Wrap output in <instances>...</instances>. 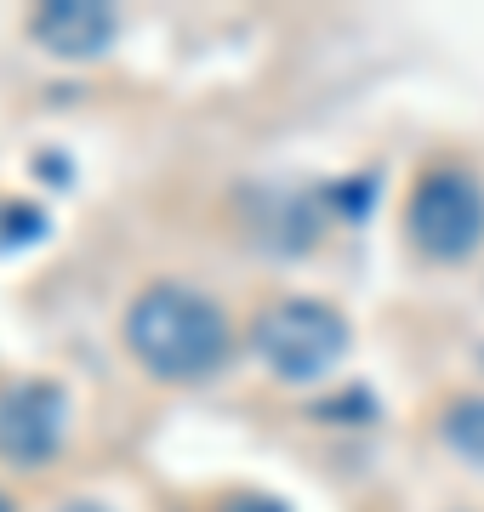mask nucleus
Returning <instances> with one entry per match:
<instances>
[{"mask_svg": "<svg viewBox=\"0 0 484 512\" xmlns=\"http://www.w3.org/2000/svg\"><path fill=\"white\" fill-rule=\"evenodd\" d=\"M126 348L131 359L149 370L154 382H205L228 365L234 353V330H228V313L211 302L194 285H177V279H154L131 296L126 308Z\"/></svg>", "mask_w": 484, "mask_h": 512, "instance_id": "obj_1", "label": "nucleus"}, {"mask_svg": "<svg viewBox=\"0 0 484 512\" xmlns=\"http://www.w3.org/2000/svg\"><path fill=\"white\" fill-rule=\"evenodd\" d=\"M251 353L274 382L308 387L331 376L348 353V319L314 296H280L251 319Z\"/></svg>", "mask_w": 484, "mask_h": 512, "instance_id": "obj_2", "label": "nucleus"}, {"mask_svg": "<svg viewBox=\"0 0 484 512\" xmlns=\"http://www.w3.org/2000/svg\"><path fill=\"white\" fill-rule=\"evenodd\" d=\"M405 239L433 262H467L484 245V188L462 165H433L410 183Z\"/></svg>", "mask_w": 484, "mask_h": 512, "instance_id": "obj_3", "label": "nucleus"}, {"mask_svg": "<svg viewBox=\"0 0 484 512\" xmlns=\"http://www.w3.org/2000/svg\"><path fill=\"white\" fill-rule=\"evenodd\" d=\"M69 433V393L46 376L0 387V461L12 467H46Z\"/></svg>", "mask_w": 484, "mask_h": 512, "instance_id": "obj_4", "label": "nucleus"}, {"mask_svg": "<svg viewBox=\"0 0 484 512\" xmlns=\"http://www.w3.org/2000/svg\"><path fill=\"white\" fill-rule=\"evenodd\" d=\"M29 35L52 57L92 63V57H103L114 46L120 18H114V6H103V0H46V6H35V18H29Z\"/></svg>", "mask_w": 484, "mask_h": 512, "instance_id": "obj_5", "label": "nucleus"}, {"mask_svg": "<svg viewBox=\"0 0 484 512\" xmlns=\"http://www.w3.org/2000/svg\"><path fill=\"white\" fill-rule=\"evenodd\" d=\"M439 439H445L467 467H484V393H462V399L445 404Z\"/></svg>", "mask_w": 484, "mask_h": 512, "instance_id": "obj_6", "label": "nucleus"}, {"mask_svg": "<svg viewBox=\"0 0 484 512\" xmlns=\"http://www.w3.org/2000/svg\"><path fill=\"white\" fill-rule=\"evenodd\" d=\"M223 512H285L280 501H268V495H234Z\"/></svg>", "mask_w": 484, "mask_h": 512, "instance_id": "obj_7", "label": "nucleus"}, {"mask_svg": "<svg viewBox=\"0 0 484 512\" xmlns=\"http://www.w3.org/2000/svg\"><path fill=\"white\" fill-rule=\"evenodd\" d=\"M52 512H109L103 501H63V507H52Z\"/></svg>", "mask_w": 484, "mask_h": 512, "instance_id": "obj_8", "label": "nucleus"}, {"mask_svg": "<svg viewBox=\"0 0 484 512\" xmlns=\"http://www.w3.org/2000/svg\"><path fill=\"white\" fill-rule=\"evenodd\" d=\"M0 512H18V507H12V495H6V490H0Z\"/></svg>", "mask_w": 484, "mask_h": 512, "instance_id": "obj_9", "label": "nucleus"}]
</instances>
